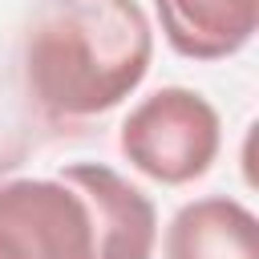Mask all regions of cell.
Here are the masks:
<instances>
[{"label":"cell","instance_id":"6da1fadb","mask_svg":"<svg viewBox=\"0 0 259 259\" xmlns=\"http://www.w3.org/2000/svg\"><path fill=\"white\" fill-rule=\"evenodd\" d=\"M150 61L154 28L138 0H45L20 49L24 89L53 121L109 113L146 81Z\"/></svg>","mask_w":259,"mask_h":259},{"label":"cell","instance_id":"7a4b0ae2","mask_svg":"<svg viewBox=\"0 0 259 259\" xmlns=\"http://www.w3.org/2000/svg\"><path fill=\"white\" fill-rule=\"evenodd\" d=\"M117 146L138 174L162 186H186L214 166L223 150V121L198 89L162 85L125 113Z\"/></svg>","mask_w":259,"mask_h":259},{"label":"cell","instance_id":"3957f363","mask_svg":"<svg viewBox=\"0 0 259 259\" xmlns=\"http://www.w3.org/2000/svg\"><path fill=\"white\" fill-rule=\"evenodd\" d=\"M0 259H97L89 198L61 174L0 182Z\"/></svg>","mask_w":259,"mask_h":259},{"label":"cell","instance_id":"277c9868","mask_svg":"<svg viewBox=\"0 0 259 259\" xmlns=\"http://www.w3.org/2000/svg\"><path fill=\"white\" fill-rule=\"evenodd\" d=\"M57 174L89 198L97 259H154L158 210L142 186L105 162H65Z\"/></svg>","mask_w":259,"mask_h":259},{"label":"cell","instance_id":"5b68a950","mask_svg":"<svg viewBox=\"0 0 259 259\" xmlns=\"http://www.w3.org/2000/svg\"><path fill=\"white\" fill-rule=\"evenodd\" d=\"M166 45L186 61H227L259 28V0H154Z\"/></svg>","mask_w":259,"mask_h":259},{"label":"cell","instance_id":"8992f818","mask_svg":"<svg viewBox=\"0 0 259 259\" xmlns=\"http://www.w3.org/2000/svg\"><path fill=\"white\" fill-rule=\"evenodd\" d=\"M162 259H259V219L231 194H206L166 227Z\"/></svg>","mask_w":259,"mask_h":259}]
</instances>
